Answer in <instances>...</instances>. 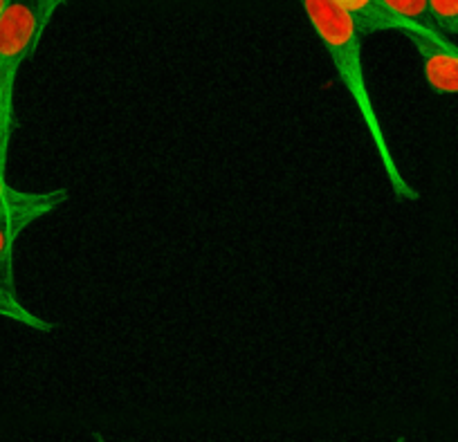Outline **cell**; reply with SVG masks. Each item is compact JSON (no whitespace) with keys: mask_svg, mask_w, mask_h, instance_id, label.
Wrapping results in <instances>:
<instances>
[{"mask_svg":"<svg viewBox=\"0 0 458 442\" xmlns=\"http://www.w3.org/2000/svg\"><path fill=\"white\" fill-rule=\"evenodd\" d=\"M65 189H50V191H23L7 183L5 169H0V218H12L19 223L34 225L46 218L52 211L68 202Z\"/></svg>","mask_w":458,"mask_h":442,"instance_id":"277c9868","label":"cell"},{"mask_svg":"<svg viewBox=\"0 0 458 442\" xmlns=\"http://www.w3.org/2000/svg\"><path fill=\"white\" fill-rule=\"evenodd\" d=\"M303 14H306L308 23H310L312 32L319 38L324 46L326 55H328L330 64H333L335 72H337L339 81L344 83L346 92L353 99L355 108H358L360 117H362L364 126H367L369 137H371L376 153L380 157V165L385 169L386 180H389L391 189L395 196L403 198L407 202L418 200V191L413 184L400 171L398 162H395L391 146L386 141L385 128H382L380 115H377L376 104H373L371 90L367 83V72H364V59H362V32H360L358 23L353 16L337 5L335 0H301Z\"/></svg>","mask_w":458,"mask_h":442,"instance_id":"6da1fadb","label":"cell"},{"mask_svg":"<svg viewBox=\"0 0 458 442\" xmlns=\"http://www.w3.org/2000/svg\"><path fill=\"white\" fill-rule=\"evenodd\" d=\"M25 229V223L0 218V285L14 287V247Z\"/></svg>","mask_w":458,"mask_h":442,"instance_id":"52a82bcc","label":"cell"},{"mask_svg":"<svg viewBox=\"0 0 458 442\" xmlns=\"http://www.w3.org/2000/svg\"><path fill=\"white\" fill-rule=\"evenodd\" d=\"M7 5H10V0H0V19H3V14H5Z\"/></svg>","mask_w":458,"mask_h":442,"instance_id":"7c38bea8","label":"cell"},{"mask_svg":"<svg viewBox=\"0 0 458 442\" xmlns=\"http://www.w3.org/2000/svg\"><path fill=\"white\" fill-rule=\"evenodd\" d=\"M335 3L353 16L364 38L382 32H407V25L389 14L382 0H335Z\"/></svg>","mask_w":458,"mask_h":442,"instance_id":"5b68a950","label":"cell"},{"mask_svg":"<svg viewBox=\"0 0 458 442\" xmlns=\"http://www.w3.org/2000/svg\"><path fill=\"white\" fill-rule=\"evenodd\" d=\"M47 25L38 0H10L0 19V88L10 104H14L21 68L34 55Z\"/></svg>","mask_w":458,"mask_h":442,"instance_id":"7a4b0ae2","label":"cell"},{"mask_svg":"<svg viewBox=\"0 0 458 442\" xmlns=\"http://www.w3.org/2000/svg\"><path fill=\"white\" fill-rule=\"evenodd\" d=\"M395 442H404V440H395Z\"/></svg>","mask_w":458,"mask_h":442,"instance_id":"5bb4252c","label":"cell"},{"mask_svg":"<svg viewBox=\"0 0 458 442\" xmlns=\"http://www.w3.org/2000/svg\"><path fill=\"white\" fill-rule=\"evenodd\" d=\"M64 3H68V0H38V5H41L43 16H46V19H47V23H50L52 16L56 14V10H59V7L64 5Z\"/></svg>","mask_w":458,"mask_h":442,"instance_id":"8fae6325","label":"cell"},{"mask_svg":"<svg viewBox=\"0 0 458 442\" xmlns=\"http://www.w3.org/2000/svg\"><path fill=\"white\" fill-rule=\"evenodd\" d=\"M418 52L422 77L438 95H458V46L440 30L411 28L404 32Z\"/></svg>","mask_w":458,"mask_h":442,"instance_id":"3957f363","label":"cell"},{"mask_svg":"<svg viewBox=\"0 0 458 442\" xmlns=\"http://www.w3.org/2000/svg\"><path fill=\"white\" fill-rule=\"evenodd\" d=\"M12 128H14V104L5 99L0 88V169L7 171V156H10Z\"/></svg>","mask_w":458,"mask_h":442,"instance_id":"30bf717a","label":"cell"},{"mask_svg":"<svg viewBox=\"0 0 458 442\" xmlns=\"http://www.w3.org/2000/svg\"><path fill=\"white\" fill-rule=\"evenodd\" d=\"M92 440H95V442H106L104 438H101V436H97V433H95V436H92Z\"/></svg>","mask_w":458,"mask_h":442,"instance_id":"4fadbf2b","label":"cell"},{"mask_svg":"<svg viewBox=\"0 0 458 442\" xmlns=\"http://www.w3.org/2000/svg\"><path fill=\"white\" fill-rule=\"evenodd\" d=\"M0 317L16 321V324L25 326V328L38 330V333H50V330L55 328L50 321H46L43 317H38L37 312L30 310V308L16 297L14 287L7 285H0Z\"/></svg>","mask_w":458,"mask_h":442,"instance_id":"8992f818","label":"cell"},{"mask_svg":"<svg viewBox=\"0 0 458 442\" xmlns=\"http://www.w3.org/2000/svg\"><path fill=\"white\" fill-rule=\"evenodd\" d=\"M429 14L436 30L458 37V0H429Z\"/></svg>","mask_w":458,"mask_h":442,"instance_id":"9c48e42d","label":"cell"},{"mask_svg":"<svg viewBox=\"0 0 458 442\" xmlns=\"http://www.w3.org/2000/svg\"><path fill=\"white\" fill-rule=\"evenodd\" d=\"M382 5L386 7L389 14H394L398 21H403V23L407 25V30L411 28L436 30V25L431 23L429 0H382Z\"/></svg>","mask_w":458,"mask_h":442,"instance_id":"ba28073f","label":"cell"}]
</instances>
